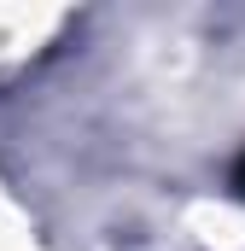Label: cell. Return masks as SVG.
I'll use <instances>...</instances> for the list:
<instances>
[{
    "label": "cell",
    "mask_w": 245,
    "mask_h": 251,
    "mask_svg": "<svg viewBox=\"0 0 245 251\" xmlns=\"http://www.w3.org/2000/svg\"><path fill=\"white\" fill-rule=\"evenodd\" d=\"M234 193L245 199V152H240V164H234Z\"/></svg>",
    "instance_id": "1"
}]
</instances>
